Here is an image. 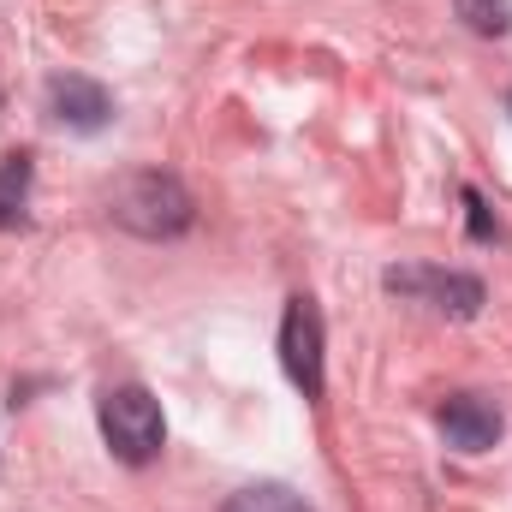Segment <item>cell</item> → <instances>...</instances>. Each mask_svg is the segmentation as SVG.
<instances>
[{"instance_id":"5b68a950","label":"cell","mask_w":512,"mask_h":512,"mask_svg":"<svg viewBox=\"0 0 512 512\" xmlns=\"http://www.w3.org/2000/svg\"><path fill=\"white\" fill-rule=\"evenodd\" d=\"M435 423H441L447 447H459V453H489V447L501 441V429H507L501 405L483 399V393H453V399H441Z\"/></svg>"},{"instance_id":"8992f818","label":"cell","mask_w":512,"mask_h":512,"mask_svg":"<svg viewBox=\"0 0 512 512\" xmlns=\"http://www.w3.org/2000/svg\"><path fill=\"white\" fill-rule=\"evenodd\" d=\"M48 114H54L66 131H102L108 120H114V96H108L96 78L66 72V78L48 84Z\"/></svg>"},{"instance_id":"7a4b0ae2","label":"cell","mask_w":512,"mask_h":512,"mask_svg":"<svg viewBox=\"0 0 512 512\" xmlns=\"http://www.w3.org/2000/svg\"><path fill=\"white\" fill-rule=\"evenodd\" d=\"M96 423H102V441L120 465H149L161 447H167V417L155 405L149 387H108L102 405H96Z\"/></svg>"},{"instance_id":"52a82bcc","label":"cell","mask_w":512,"mask_h":512,"mask_svg":"<svg viewBox=\"0 0 512 512\" xmlns=\"http://www.w3.org/2000/svg\"><path fill=\"white\" fill-rule=\"evenodd\" d=\"M30 155H6L0 161V227H24V203H30Z\"/></svg>"},{"instance_id":"30bf717a","label":"cell","mask_w":512,"mask_h":512,"mask_svg":"<svg viewBox=\"0 0 512 512\" xmlns=\"http://www.w3.org/2000/svg\"><path fill=\"white\" fill-rule=\"evenodd\" d=\"M465 221H471V239H477V245H495V239H501V227H495L489 203H483L471 185H465Z\"/></svg>"},{"instance_id":"8fae6325","label":"cell","mask_w":512,"mask_h":512,"mask_svg":"<svg viewBox=\"0 0 512 512\" xmlns=\"http://www.w3.org/2000/svg\"><path fill=\"white\" fill-rule=\"evenodd\" d=\"M507 114H512V96H507Z\"/></svg>"},{"instance_id":"9c48e42d","label":"cell","mask_w":512,"mask_h":512,"mask_svg":"<svg viewBox=\"0 0 512 512\" xmlns=\"http://www.w3.org/2000/svg\"><path fill=\"white\" fill-rule=\"evenodd\" d=\"M453 6L477 36H507L512 30V0H453Z\"/></svg>"},{"instance_id":"ba28073f","label":"cell","mask_w":512,"mask_h":512,"mask_svg":"<svg viewBox=\"0 0 512 512\" xmlns=\"http://www.w3.org/2000/svg\"><path fill=\"white\" fill-rule=\"evenodd\" d=\"M221 512H310V501L298 489H286V483H251V489H239Z\"/></svg>"},{"instance_id":"6da1fadb","label":"cell","mask_w":512,"mask_h":512,"mask_svg":"<svg viewBox=\"0 0 512 512\" xmlns=\"http://www.w3.org/2000/svg\"><path fill=\"white\" fill-rule=\"evenodd\" d=\"M108 215L137 239H179L191 227V191L173 173H126L108 191Z\"/></svg>"},{"instance_id":"3957f363","label":"cell","mask_w":512,"mask_h":512,"mask_svg":"<svg viewBox=\"0 0 512 512\" xmlns=\"http://www.w3.org/2000/svg\"><path fill=\"white\" fill-rule=\"evenodd\" d=\"M382 286L399 292V298H417V304L441 310V316H453V322H471V316L483 310V280H477V274H459V268L411 262V268H387Z\"/></svg>"},{"instance_id":"277c9868","label":"cell","mask_w":512,"mask_h":512,"mask_svg":"<svg viewBox=\"0 0 512 512\" xmlns=\"http://www.w3.org/2000/svg\"><path fill=\"white\" fill-rule=\"evenodd\" d=\"M280 364L304 399H322V310L310 298H292L280 316Z\"/></svg>"}]
</instances>
